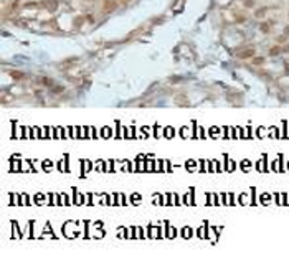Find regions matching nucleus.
<instances>
[{
    "instance_id": "nucleus-2",
    "label": "nucleus",
    "mask_w": 289,
    "mask_h": 269,
    "mask_svg": "<svg viewBox=\"0 0 289 269\" xmlns=\"http://www.w3.org/2000/svg\"><path fill=\"white\" fill-rule=\"evenodd\" d=\"M279 53H281V48H279V46H273V48L269 50V55L271 56H278Z\"/></svg>"
},
{
    "instance_id": "nucleus-6",
    "label": "nucleus",
    "mask_w": 289,
    "mask_h": 269,
    "mask_svg": "<svg viewBox=\"0 0 289 269\" xmlns=\"http://www.w3.org/2000/svg\"><path fill=\"white\" fill-rule=\"evenodd\" d=\"M244 5H246V7H254V2H253V0H246Z\"/></svg>"
},
{
    "instance_id": "nucleus-1",
    "label": "nucleus",
    "mask_w": 289,
    "mask_h": 269,
    "mask_svg": "<svg viewBox=\"0 0 289 269\" xmlns=\"http://www.w3.org/2000/svg\"><path fill=\"white\" fill-rule=\"evenodd\" d=\"M236 56L240 59H248V58H253L254 56V50L253 48H248V50H243V51L236 53Z\"/></svg>"
},
{
    "instance_id": "nucleus-4",
    "label": "nucleus",
    "mask_w": 289,
    "mask_h": 269,
    "mask_svg": "<svg viewBox=\"0 0 289 269\" xmlns=\"http://www.w3.org/2000/svg\"><path fill=\"white\" fill-rule=\"evenodd\" d=\"M259 30H261L263 33H268V32H269V23H261V27H259Z\"/></svg>"
},
{
    "instance_id": "nucleus-8",
    "label": "nucleus",
    "mask_w": 289,
    "mask_h": 269,
    "mask_svg": "<svg viewBox=\"0 0 289 269\" xmlns=\"http://www.w3.org/2000/svg\"><path fill=\"white\" fill-rule=\"evenodd\" d=\"M278 41H279V43H284V41H286V36H284V35H282V36H279V40H278Z\"/></svg>"
},
{
    "instance_id": "nucleus-3",
    "label": "nucleus",
    "mask_w": 289,
    "mask_h": 269,
    "mask_svg": "<svg viewBox=\"0 0 289 269\" xmlns=\"http://www.w3.org/2000/svg\"><path fill=\"white\" fill-rule=\"evenodd\" d=\"M254 15H256L258 18H263L266 15V8H259V10H256V13H254Z\"/></svg>"
},
{
    "instance_id": "nucleus-7",
    "label": "nucleus",
    "mask_w": 289,
    "mask_h": 269,
    "mask_svg": "<svg viewBox=\"0 0 289 269\" xmlns=\"http://www.w3.org/2000/svg\"><path fill=\"white\" fill-rule=\"evenodd\" d=\"M263 61H264V59H263V58H256V59H254V61H253V63H254V64H261Z\"/></svg>"
},
{
    "instance_id": "nucleus-5",
    "label": "nucleus",
    "mask_w": 289,
    "mask_h": 269,
    "mask_svg": "<svg viewBox=\"0 0 289 269\" xmlns=\"http://www.w3.org/2000/svg\"><path fill=\"white\" fill-rule=\"evenodd\" d=\"M12 78H17V79H20V78H23V73H20V71H12Z\"/></svg>"
}]
</instances>
